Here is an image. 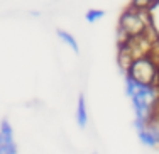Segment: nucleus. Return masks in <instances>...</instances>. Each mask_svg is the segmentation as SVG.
I'll return each instance as SVG.
<instances>
[{"label": "nucleus", "instance_id": "f257e3e1", "mask_svg": "<svg viewBox=\"0 0 159 154\" xmlns=\"http://www.w3.org/2000/svg\"><path fill=\"white\" fill-rule=\"evenodd\" d=\"M151 24V17L147 14V10H135L129 9L124 12V16L120 17L119 24V43L122 46L129 37L141 36L147 31V27Z\"/></svg>", "mask_w": 159, "mask_h": 154}, {"label": "nucleus", "instance_id": "f03ea898", "mask_svg": "<svg viewBox=\"0 0 159 154\" xmlns=\"http://www.w3.org/2000/svg\"><path fill=\"white\" fill-rule=\"evenodd\" d=\"M157 75V68L149 58H142L132 63L127 71V78H130L137 86H152Z\"/></svg>", "mask_w": 159, "mask_h": 154}, {"label": "nucleus", "instance_id": "7ed1b4c3", "mask_svg": "<svg viewBox=\"0 0 159 154\" xmlns=\"http://www.w3.org/2000/svg\"><path fill=\"white\" fill-rule=\"evenodd\" d=\"M76 122L78 125L86 127V122H88V112H86V103H85V95H80L78 98V108H76Z\"/></svg>", "mask_w": 159, "mask_h": 154}, {"label": "nucleus", "instance_id": "20e7f679", "mask_svg": "<svg viewBox=\"0 0 159 154\" xmlns=\"http://www.w3.org/2000/svg\"><path fill=\"white\" fill-rule=\"evenodd\" d=\"M132 63H134V59L130 58L129 51L125 49V48L120 46V48H119V66H120V70H124V71L127 73L129 68L132 66Z\"/></svg>", "mask_w": 159, "mask_h": 154}, {"label": "nucleus", "instance_id": "39448f33", "mask_svg": "<svg viewBox=\"0 0 159 154\" xmlns=\"http://www.w3.org/2000/svg\"><path fill=\"white\" fill-rule=\"evenodd\" d=\"M56 34H58L59 39H61L64 44H68V46H70L75 52H78V51H80V49H78V43H76V39H75V37L70 34V32L63 31V29H58V32H56Z\"/></svg>", "mask_w": 159, "mask_h": 154}, {"label": "nucleus", "instance_id": "423d86ee", "mask_svg": "<svg viewBox=\"0 0 159 154\" xmlns=\"http://www.w3.org/2000/svg\"><path fill=\"white\" fill-rule=\"evenodd\" d=\"M0 134L3 137V144H14V134H12V127L7 120L0 122Z\"/></svg>", "mask_w": 159, "mask_h": 154}, {"label": "nucleus", "instance_id": "0eeeda50", "mask_svg": "<svg viewBox=\"0 0 159 154\" xmlns=\"http://www.w3.org/2000/svg\"><path fill=\"white\" fill-rule=\"evenodd\" d=\"M139 139L142 141V144H146V146H156L157 144V139L154 137V134L151 132L149 129H144L139 132Z\"/></svg>", "mask_w": 159, "mask_h": 154}, {"label": "nucleus", "instance_id": "6e6552de", "mask_svg": "<svg viewBox=\"0 0 159 154\" xmlns=\"http://www.w3.org/2000/svg\"><path fill=\"white\" fill-rule=\"evenodd\" d=\"M105 16V12L103 10H97V9H92V10H88V12H86V20L88 22H97V20H100L102 17Z\"/></svg>", "mask_w": 159, "mask_h": 154}, {"label": "nucleus", "instance_id": "1a4fd4ad", "mask_svg": "<svg viewBox=\"0 0 159 154\" xmlns=\"http://www.w3.org/2000/svg\"><path fill=\"white\" fill-rule=\"evenodd\" d=\"M125 83H127V90H125V92H127V95H129V97H130V98H132V97L135 95V92H137V90H139V86L135 85L134 81L130 80V78H127V80H125Z\"/></svg>", "mask_w": 159, "mask_h": 154}]
</instances>
